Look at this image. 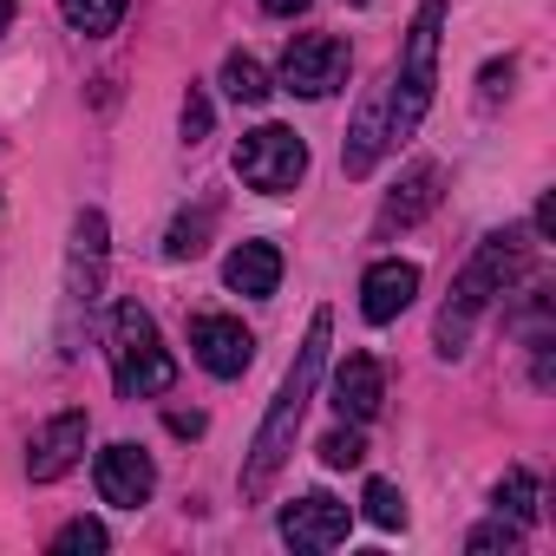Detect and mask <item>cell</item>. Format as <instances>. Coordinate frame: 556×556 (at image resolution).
<instances>
[{
  "mask_svg": "<svg viewBox=\"0 0 556 556\" xmlns=\"http://www.w3.org/2000/svg\"><path fill=\"white\" fill-rule=\"evenodd\" d=\"M190 354H197L203 374L236 380V374H249V361H255V334H249L236 315H197V321H190Z\"/></svg>",
  "mask_w": 556,
  "mask_h": 556,
  "instance_id": "obj_9",
  "label": "cell"
},
{
  "mask_svg": "<svg viewBox=\"0 0 556 556\" xmlns=\"http://www.w3.org/2000/svg\"><path fill=\"white\" fill-rule=\"evenodd\" d=\"M361 510H367V523H380V530H400V523H406V497H400V484H387V478H367Z\"/></svg>",
  "mask_w": 556,
  "mask_h": 556,
  "instance_id": "obj_22",
  "label": "cell"
},
{
  "mask_svg": "<svg viewBox=\"0 0 556 556\" xmlns=\"http://www.w3.org/2000/svg\"><path fill=\"white\" fill-rule=\"evenodd\" d=\"M387 144H393V138H387V92H374V99L361 105L354 131H348V151H341L348 177H367V170L380 164V151H387Z\"/></svg>",
  "mask_w": 556,
  "mask_h": 556,
  "instance_id": "obj_16",
  "label": "cell"
},
{
  "mask_svg": "<svg viewBox=\"0 0 556 556\" xmlns=\"http://www.w3.org/2000/svg\"><path fill=\"white\" fill-rule=\"evenodd\" d=\"M491 504H497V517H510V523H530V517H536V471H523V465H510V471L497 478V491H491Z\"/></svg>",
  "mask_w": 556,
  "mask_h": 556,
  "instance_id": "obj_18",
  "label": "cell"
},
{
  "mask_svg": "<svg viewBox=\"0 0 556 556\" xmlns=\"http://www.w3.org/2000/svg\"><path fill=\"white\" fill-rule=\"evenodd\" d=\"M262 8H268V14H282V21H295V14L308 8V0H262Z\"/></svg>",
  "mask_w": 556,
  "mask_h": 556,
  "instance_id": "obj_27",
  "label": "cell"
},
{
  "mask_svg": "<svg viewBox=\"0 0 556 556\" xmlns=\"http://www.w3.org/2000/svg\"><path fill=\"white\" fill-rule=\"evenodd\" d=\"M112 380H118L125 400H151V393H164L177 380V361H170L151 308H138V302L112 308Z\"/></svg>",
  "mask_w": 556,
  "mask_h": 556,
  "instance_id": "obj_4",
  "label": "cell"
},
{
  "mask_svg": "<svg viewBox=\"0 0 556 556\" xmlns=\"http://www.w3.org/2000/svg\"><path fill=\"white\" fill-rule=\"evenodd\" d=\"M14 27V0H0V34H8Z\"/></svg>",
  "mask_w": 556,
  "mask_h": 556,
  "instance_id": "obj_29",
  "label": "cell"
},
{
  "mask_svg": "<svg viewBox=\"0 0 556 556\" xmlns=\"http://www.w3.org/2000/svg\"><path fill=\"white\" fill-rule=\"evenodd\" d=\"M236 177L262 197H289L302 177H308V144L289 131V125H255L242 131L236 144Z\"/></svg>",
  "mask_w": 556,
  "mask_h": 556,
  "instance_id": "obj_6",
  "label": "cell"
},
{
  "mask_svg": "<svg viewBox=\"0 0 556 556\" xmlns=\"http://www.w3.org/2000/svg\"><path fill=\"white\" fill-rule=\"evenodd\" d=\"M223 92H229L236 105H262L275 86H268V73H262L249 53H229V60H223Z\"/></svg>",
  "mask_w": 556,
  "mask_h": 556,
  "instance_id": "obj_20",
  "label": "cell"
},
{
  "mask_svg": "<svg viewBox=\"0 0 556 556\" xmlns=\"http://www.w3.org/2000/svg\"><path fill=\"white\" fill-rule=\"evenodd\" d=\"M510 73H517L510 60H504V66H484V105H491L497 92H510Z\"/></svg>",
  "mask_w": 556,
  "mask_h": 556,
  "instance_id": "obj_26",
  "label": "cell"
},
{
  "mask_svg": "<svg viewBox=\"0 0 556 556\" xmlns=\"http://www.w3.org/2000/svg\"><path fill=\"white\" fill-rule=\"evenodd\" d=\"M92 478H99V497L118 504V510H138V504H151V491H157V465H151V452H144V445H125V439L99 452Z\"/></svg>",
  "mask_w": 556,
  "mask_h": 556,
  "instance_id": "obj_10",
  "label": "cell"
},
{
  "mask_svg": "<svg viewBox=\"0 0 556 556\" xmlns=\"http://www.w3.org/2000/svg\"><path fill=\"white\" fill-rule=\"evenodd\" d=\"M170 432H190V439H197V432H203V419H197V413H170Z\"/></svg>",
  "mask_w": 556,
  "mask_h": 556,
  "instance_id": "obj_28",
  "label": "cell"
},
{
  "mask_svg": "<svg viewBox=\"0 0 556 556\" xmlns=\"http://www.w3.org/2000/svg\"><path fill=\"white\" fill-rule=\"evenodd\" d=\"M60 14H66L73 34L99 40V34H112V27L125 21V0H60Z\"/></svg>",
  "mask_w": 556,
  "mask_h": 556,
  "instance_id": "obj_19",
  "label": "cell"
},
{
  "mask_svg": "<svg viewBox=\"0 0 556 556\" xmlns=\"http://www.w3.org/2000/svg\"><path fill=\"white\" fill-rule=\"evenodd\" d=\"M79 452H86V413H53L27 439V478L34 484H53V478H66L79 465Z\"/></svg>",
  "mask_w": 556,
  "mask_h": 556,
  "instance_id": "obj_11",
  "label": "cell"
},
{
  "mask_svg": "<svg viewBox=\"0 0 556 556\" xmlns=\"http://www.w3.org/2000/svg\"><path fill=\"white\" fill-rule=\"evenodd\" d=\"M348 530H354V510H348L341 497H328V491H308V497L282 504V543H289V549L321 556V549L348 543Z\"/></svg>",
  "mask_w": 556,
  "mask_h": 556,
  "instance_id": "obj_8",
  "label": "cell"
},
{
  "mask_svg": "<svg viewBox=\"0 0 556 556\" xmlns=\"http://www.w3.org/2000/svg\"><path fill=\"white\" fill-rule=\"evenodd\" d=\"M439 27H445V0H426L413 14V34H406V53H400V73L387 79V138H413L426 105H432V86H439Z\"/></svg>",
  "mask_w": 556,
  "mask_h": 556,
  "instance_id": "obj_3",
  "label": "cell"
},
{
  "mask_svg": "<svg viewBox=\"0 0 556 556\" xmlns=\"http://www.w3.org/2000/svg\"><path fill=\"white\" fill-rule=\"evenodd\" d=\"M210 138V99L190 86V99H184V144H203Z\"/></svg>",
  "mask_w": 556,
  "mask_h": 556,
  "instance_id": "obj_25",
  "label": "cell"
},
{
  "mask_svg": "<svg viewBox=\"0 0 556 556\" xmlns=\"http://www.w3.org/2000/svg\"><path fill=\"white\" fill-rule=\"evenodd\" d=\"M439 184H445V170H439V164H413V170H406V184H400V190L387 197V210H380V236H387V229H413V223L439 203Z\"/></svg>",
  "mask_w": 556,
  "mask_h": 556,
  "instance_id": "obj_15",
  "label": "cell"
},
{
  "mask_svg": "<svg viewBox=\"0 0 556 556\" xmlns=\"http://www.w3.org/2000/svg\"><path fill=\"white\" fill-rule=\"evenodd\" d=\"M523 543V523H510V517H491V523H478L471 536H465V549L471 556H491V549H517Z\"/></svg>",
  "mask_w": 556,
  "mask_h": 556,
  "instance_id": "obj_24",
  "label": "cell"
},
{
  "mask_svg": "<svg viewBox=\"0 0 556 556\" xmlns=\"http://www.w3.org/2000/svg\"><path fill=\"white\" fill-rule=\"evenodd\" d=\"M321 465H328V471H354V465H367V439H361L354 426L328 432V439H321Z\"/></svg>",
  "mask_w": 556,
  "mask_h": 556,
  "instance_id": "obj_23",
  "label": "cell"
},
{
  "mask_svg": "<svg viewBox=\"0 0 556 556\" xmlns=\"http://www.w3.org/2000/svg\"><path fill=\"white\" fill-rule=\"evenodd\" d=\"M413 295H419V268L413 262H400V255H387V262H374L367 275H361V315L380 328V321H400L406 308H413Z\"/></svg>",
  "mask_w": 556,
  "mask_h": 556,
  "instance_id": "obj_12",
  "label": "cell"
},
{
  "mask_svg": "<svg viewBox=\"0 0 556 556\" xmlns=\"http://www.w3.org/2000/svg\"><path fill=\"white\" fill-rule=\"evenodd\" d=\"M223 282L236 295H249V302L275 295V289H282V249H275V242H236L229 262H223Z\"/></svg>",
  "mask_w": 556,
  "mask_h": 556,
  "instance_id": "obj_14",
  "label": "cell"
},
{
  "mask_svg": "<svg viewBox=\"0 0 556 556\" xmlns=\"http://www.w3.org/2000/svg\"><path fill=\"white\" fill-rule=\"evenodd\" d=\"M210 229H216V197H203L197 210H184V216L170 223V236H164V255H170V262H190V255H203Z\"/></svg>",
  "mask_w": 556,
  "mask_h": 556,
  "instance_id": "obj_17",
  "label": "cell"
},
{
  "mask_svg": "<svg viewBox=\"0 0 556 556\" xmlns=\"http://www.w3.org/2000/svg\"><path fill=\"white\" fill-rule=\"evenodd\" d=\"M99 549H112V536H105L99 517H73V523L53 530V556H99Z\"/></svg>",
  "mask_w": 556,
  "mask_h": 556,
  "instance_id": "obj_21",
  "label": "cell"
},
{
  "mask_svg": "<svg viewBox=\"0 0 556 556\" xmlns=\"http://www.w3.org/2000/svg\"><path fill=\"white\" fill-rule=\"evenodd\" d=\"M348 66H354L348 40H334V34H295L289 53H282V86L295 99H328V92L348 86Z\"/></svg>",
  "mask_w": 556,
  "mask_h": 556,
  "instance_id": "obj_7",
  "label": "cell"
},
{
  "mask_svg": "<svg viewBox=\"0 0 556 556\" xmlns=\"http://www.w3.org/2000/svg\"><path fill=\"white\" fill-rule=\"evenodd\" d=\"M380 400H387V374H380V361H374V354H348L341 374H334V413L354 419V426H367V419L380 413Z\"/></svg>",
  "mask_w": 556,
  "mask_h": 556,
  "instance_id": "obj_13",
  "label": "cell"
},
{
  "mask_svg": "<svg viewBox=\"0 0 556 556\" xmlns=\"http://www.w3.org/2000/svg\"><path fill=\"white\" fill-rule=\"evenodd\" d=\"M523 268H530V242H523L517 229H497V236H484V242H478V255L465 262L458 289H452V302H445V315H439V354H445V361H458V354H465V341H471L478 315H484L510 282H523Z\"/></svg>",
  "mask_w": 556,
  "mask_h": 556,
  "instance_id": "obj_2",
  "label": "cell"
},
{
  "mask_svg": "<svg viewBox=\"0 0 556 556\" xmlns=\"http://www.w3.org/2000/svg\"><path fill=\"white\" fill-rule=\"evenodd\" d=\"M105 216L99 210H79L73 216V249H66V321H60V341L66 354L79 348V321H92L99 308V289H105Z\"/></svg>",
  "mask_w": 556,
  "mask_h": 556,
  "instance_id": "obj_5",
  "label": "cell"
},
{
  "mask_svg": "<svg viewBox=\"0 0 556 556\" xmlns=\"http://www.w3.org/2000/svg\"><path fill=\"white\" fill-rule=\"evenodd\" d=\"M328 341H334V315L321 308V315L308 321V341H302V354H295L282 393H275L268 419L255 426V445H249V465H242V497H262V491L275 484V471L289 465L295 432H302V413H308V400H315V387H321V367H328Z\"/></svg>",
  "mask_w": 556,
  "mask_h": 556,
  "instance_id": "obj_1",
  "label": "cell"
}]
</instances>
